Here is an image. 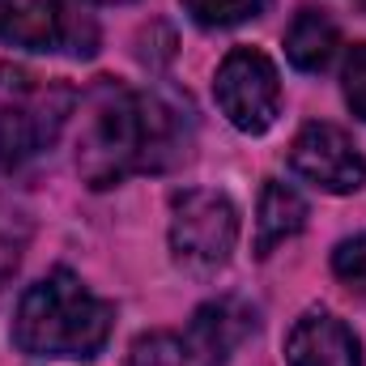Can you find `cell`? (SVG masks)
Returning a JSON list of instances; mask_svg holds the SVG:
<instances>
[{
    "mask_svg": "<svg viewBox=\"0 0 366 366\" xmlns=\"http://www.w3.org/2000/svg\"><path fill=\"white\" fill-rule=\"evenodd\" d=\"M187 145L192 124L162 94L98 77L77 98V175L94 192L132 175H162L187 162Z\"/></svg>",
    "mask_w": 366,
    "mask_h": 366,
    "instance_id": "obj_1",
    "label": "cell"
},
{
    "mask_svg": "<svg viewBox=\"0 0 366 366\" xmlns=\"http://www.w3.org/2000/svg\"><path fill=\"white\" fill-rule=\"evenodd\" d=\"M115 307L69 269L39 277L13 315V345L26 358H94L111 341Z\"/></svg>",
    "mask_w": 366,
    "mask_h": 366,
    "instance_id": "obj_2",
    "label": "cell"
},
{
    "mask_svg": "<svg viewBox=\"0 0 366 366\" xmlns=\"http://www.w3.org/2000/svg\"><path fill=\"white\" fill-rule=\"evenodd\" d=\"M69 81L43 77L26 64H0V171H21L56 149L69 119L77 115Z\"/></svg>",
    "mask_w": 366,
    "mask_h": 366,
    "instance_id": "obj_3",
    "label": "cell"
},
{
    "mask_svg": "<svg viewBox=\"0 0 366 366\" xmlns=\"http://www.w3.org/2000/svg\"><path fill=\"white\" fill-rule=\"evenodd\" d=\"M171 256L187 273L209 277L230 264L239 247V209L217 187H187L171 200Z\"/></svg>",
    "mask_w": 366,
    "mask_h": 366,
    "instance_id": "obj_4",
    "label": "cell"
},
{
    "mask_svg": "<svg viewBox=\"0 0 366 366\" xmlns=\"http://www.w3.org/2000/svg\"><path fill=\"white\" fill-rule=\"evenodd\" d=\"M0 43L39 56L90 60L102 34L81 0H0Z\"/></svg>",
    "mask_w": 366,
    "mask_h": 366,
    "instance_id": "obj_5",
    "label": "cell"
},
{
    "mask_svg": "<svg viewBox=\"0 0 366 366\" xmlns=\"http://www.w3.org/2000/svg\"><path fill=\"white\" fill-rule=\"evenodd\" d=\"M213 98L243 137H264L281 115V73L260 47H234L213 73Z\"/></svg>",
    "mask_w": 366,
    "mask_h": 366,
    "instance_id": "obj_6",
    "label": "cell"
},
{
    "mask_svg": "<svg viewBox=\"0 0 366 366\" xmlns=\"http://www.w3.org/2000/svg\"><path fill=\"white\" fill-rule=\"evenodd\" d=\"M290 171L328 196H354L366 183V154L328 119H311L290 141Z\"/></svg>",
    "mask_w": 366,
    "mask_h": 366,
    "instance_id": "obj_7",
    "label": "cell"
},
{
    "mask_svg": "<svg viewBox=\"0 0 366 366\" xmlns=\"http://www.w3.org/2000/svg\"><path fill=\"white\" fill-rule=\"evenodd\" d=\"M285 366H362L358 332L328 307L302 311L285 332Z\"/></svg>",
    "mask_w": 366,
    "mask_h": 366,
    "instance_id": "obj_8",
    "label": "cell"
},
{
    "mask_svg": "<svg viewBox=\"0 0 366 366\" xmlns=\"http://www.w3.org/2000/svg\"><path fill=\"white\" fill-rule=\"evenodd\" d=\"M307 200L281 179H264L260 187V204H256V260H269L281 243H290L302 226H307Z\"/></svg>",
    "mask_w": 366,
    "mask_h": 366,
    "instance_id": "obj_9",
    "label": "cell"
},
{
    "mask_svg": "<svg viewBox=\"0 0 366 366\" xmlns=\"http://www.w3.org/2000/svg\"><path fill=\"white\" fill-rule=\"evenodd\" d=\"M187 332H192L217 362L226 366V358L256 332V311H252L243 298H213V302L196 307Z\"/></svg>",
    "mask_w": 366,
    "mask_h": 366,
    "instance_id": "obj_10",
    "label": "cell"
},
{
    "mask_svg": "<svg viewBox=\"0 0 366 366\" xmlns=\"http://www.w3.org/2000/svg\"><path fill=\"white\" fill-rule=\"evenodd\" d=\"M341 51V26L324 9H298L285 30V60L298 73H324Z\"/></svg>",
    "mask_w": 366,
    "mask_h": 366,
    "instance_id": "obj_11",
    "label": "cell"
},
{
    "mask_svg": "<svg viewBox=\"0 0 366 366\" xmlns=\"http://www.w3.org/2000/svg\"><path fill=\"white\" fill-rule=\"evenodd\" d=\"M124 366H222L192 332H145L132 341Z\"/></svg>",
    "mask_w": 366,
    "mask_h": 366,
    "instance_id": "obj_12",
    "label": "cell"
},
{
    "mask_svg": "<svg viewBox=\"0 0 366 366\" xmlns=\"http://www.w3.org/2000/svg\"><path fill=\"white\" fill-rule=\"evenodd\" d=\"M183 9L204 26V30H230L269 9V0H183Z\"/></svg>",
    "mask_w": 366,
    "mask_h": 366,
    "instance_id": "obj_13",
    "label": "cell"
},
{
    "mask_svg": "<svg viewBox=\"0 0 366 366\" xmlns=\"http://www.w3.org/2000/svg\"><path fill=\"white\" fill-rule=\"evenodd\" d=\"M26 243H30V226H26V217L0 209V285L21 269Z\"/></svg>",
    "mask_w": 366,
    "mask_h": 366,
    "instance_id": "obj_14",
    "label": "cell"
},
{
    "mask_svg": "<svg viewBox=\"0 0 366 366\" xmlns=\"http://www.w3.org/2000/svg\"><path fill=\"white\" fill-rule=\"evenodd\" d=\"M332 273L341 285L366 294V234H354V239H341L332 247Z\"/></svg>",
    "mask_w": 366,
    "mask_h": 366,
    "instance_id": "obj_15",
    "label": "cell"
},
{
    "mask_svg": "<svg viewBox=\"0 0 366 366\" xmlns=\"http://www.w3.org/2000/svg\"><path fill=\"white\" fill-rule=\"evenodd\" d=\"M341 90H345V102L350 111L366 124V43L350 47L345 56V69H341Z\"/></svg>",
    "mask_w": 366,
    "mask_h": 366,
    "instance_id": "obj_16",
    "label": "cell"
},
{
    "mask_svg": "<svg viewBox=\"0 0 366 366\" xmlns=\"http://www.w3.org/2000/svg\"><path fill=\"white\" fill-rule=\"evenodd\" d=\"M98 4H128V0H98Z\"/></svg>",
    "mask_w": 366,
    "mask_h": 366,
    "instance_id": "obj_17",
    "label": "cell"
},
{
    "mask_svg": "<svg viewBox=\"0 0 366 366\" xmlns=\"http://www.w3.org/2000/svg\"><path fill=\"white\" fill-rule=\"evenodd\" d=\"M354 4H358V9H362V13H366V0H354Z\"/></svg>",
    "mask_w": 366,
    "mask_h": 366,
    "instance_id": "obj_18",
    "label": "cell"
}]
</instances>
